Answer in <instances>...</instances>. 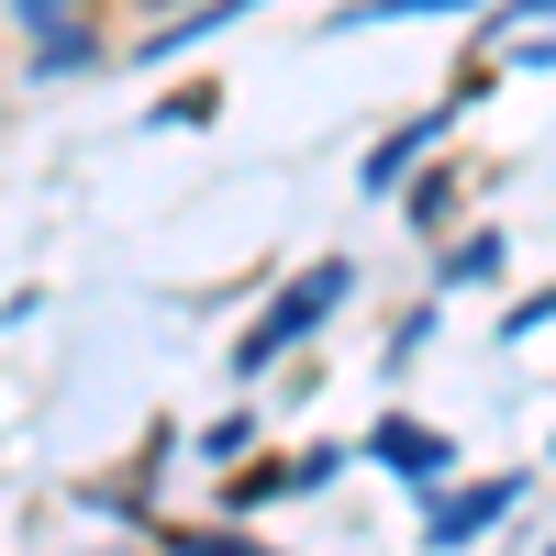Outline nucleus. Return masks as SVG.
I'll return each instance as SVG.
<instances>
[{
	"label": "nucleus",
	"instance_id": "1",
	"mask_svg": "<svg viewBox=\"0 0 556 556\" xmlns=\"http://www.w3.org/2000/svg\"><path fill=\"white\" fill-rule=\"evenodd\" d=\"M334 301H345V256H323V267H301V278H290V290H278V301H267V323H256V334L235 345V367H267L278 345H301V334H312V323H323V312H334Z\"/></svg>",
	"mask_w": 556,
	"mask_h": 556
},
{
	"label": "nucleus",
	"instance_id": "2",
	"mask_svg": "<svg viewBox=\"0 0 556 556\" xmlns=\"http://www.w3.org/2000/svg\"><path fill=\"white\" fill-rule=\"evenodd\" d=\"M513 501H523V479H468V490H445L434 513H424V545H434V556H456L468 534H490L501 513H513Z\"/></svg>",
	"mask_w": 556,
	"mask_h": 556
},
{
	"label": "nucleus",
	"instance_id": "3",
	"mask_svg": "<svg viewBox=\"0 0 556 556\" xmlns=\"http://www.w3.org/2000/svg\"><path fill=\"white\" fill-rule=\"evenodd\" d=\"M379 456L412 479V490H434L445 479V434H412V424H379Z\"/></svg>",
	"mask_w": 556,
	"mask_h": 556
},
{
	"label": "nucleus",
	"instance_id": "4",
	"mask_svg": "<svg viewBox=\"0 0 556 556\" xmlns=\"http://www.w3.org/2000/svg\"><path fill=\"white\" fill-rule=\"evenodd\" d=\"M167 556H267V545H245V534H178Z\"/></svg>",
	"mask_w": 556,
	"mask_h": 556
},
{
	"label": "nucleus",
	"instance_id": "5",
	"mask_svg": "<svg viewBox=\"0 0 556 556\" xmlns=\"http://www.w3.org/2000/svg\"><path fill=\"white\" fill-rule=\"evenodd\" d=\"M401 12H468V0H367V23H401Z\"/></svg>",
	"mask_w": 556,
	"mask_h": 556
}]
</instances>
